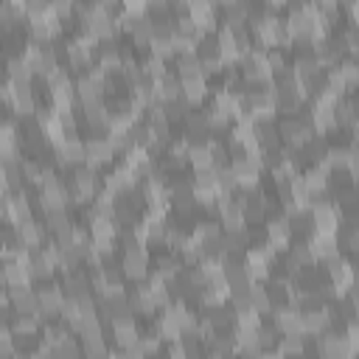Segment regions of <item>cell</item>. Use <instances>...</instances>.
Returning <instances> with one entry per match:
<instances>
[{"instance_id": "obj_1", "label": "cell", "mask_w": 359, "mask_h": 359, "mask_svg": "<svg viewBox=\"0 0 359 359\" xmlns=\"http://www.w3.org/2000/svg\"><path fill=\"white\" fill-rule=\"evenodd\" d=\"M149 272H151V255H149V250L137 247V250L121 252V275H123V280L140 283V280L149 278Z\"/></svg>"}, {"instance_id": "obj_2", "label": "cell", "mask_w": 359, "mask_h": 359, "mask_svg": "<svg viewBox=\"0 0 359 359\" xmlns=\"http://www.w3.org/2000/svg\"><path fill=\"white\" fill-rule=\"evenodd\" d=\"M36 297H39V320H45V323L59 320V311H62V306L67 300L62 286L56 280H48V283H42L36 289Z\"/></svg>"}, {"instance_id": "obj_3", "label": "cell", "mask_w": 359, "mask_h": 359, "mask_svg": "<svg viewBox=\"0 0 359 359\" xmlns=\"http://www.w3.org/2000/svg\"><path fill=\"white\" fill-rule=\"evenodd\" d=\"M115 160V149L109 146V140L101 135V137H87L84 140V165L98 171L101 165H109Z\"/></svg>"}, {"instance_id": "obj_4", "label": "cell", "mask_w": 359, "mask_h": 359, "mask_svg": "<svg viewBox=\"0 0 359 359\" xmlns=\"http://www.w3.org/2000/svg\"><path fill=\"white\" fill-rule=\"evenodd\" d=\"M188 20L196 25L199 34H213L216 25H219V17H216V6L208 3V0H199V3H188Z\"/></svg>"}, {"instance_id": "obj_5", "label": "cell", "mask_w": 359, "mask_h": 359, "mask_svg": "<svg viewBox=\"0 0 359 359\" xmlns=\"http://www.w3.org/2000/svg\"><path fill=\"white\" fill-rule=\"evenodd\" d=\"M62 292H65V297L67 300H79V297H87V294H93V289H90V272L87 269H73V272H67V275H62Z\"/></svg>"}, {"instance_id": "obj_6", "label": "cell", "mask_w": 359, "mask_h": 359, "mask_svg": "<svg viewBox=\"0 0 359 359\" xmlns=\"http://www.w3.org/2000/svg\"><path fill=\"white\" fill-rule=\"evenodd\" d=\"M8 297H11L14 314H28V317L39 320V297L31 286H14V289H8Z\"/></svg>"}, {"instance_id": "obj_7", "label": "cell", "mask_w": 359, "mask_h": 359, "mask_svg": "<svg viewBox=\"0 0 359 359\" xmlns=\"http://www.w3.org/2000/svg\"><path fill=\"white\" fill-rule=\"evenodd\" d=\"M14 230H17V238H20V244H22L25 250H31V252H36V250L45 244V233H48L45 222H36V219H31V222H22V224H17Z\"/></svg>"}, {"instance_id": "obj_8", "label": "cell", "mask_w": 359, "mask_h": 359, "mask_svg": "<svg viewBox=\"0 0 359 359\" xmlns=\"http://www.w3.org/2000/svg\"><path fill=\"white\" fill-rule=\"evenodd\" d=\"M331 328V317L328 309H311V311H300V331L303 337H320Z\"/></svg>"}, {"instance_id": "obj_9", "label": "cell", "mask_w": 359, "mask_h": 359, "mask_svg": "<svg viewBox=\"0 0 359 359\" xmlns=\"http://www.w3.org/2000/svg\"><path fill=\"white\" fill-rule=\"evenodd\" d=\"M109 331H112V339L121 345V348H129L140 339V328H137V317H121L115 323H109Z\"/></svg>"}, {"instance_id": "obj_10", "label": "cell", "mask_w": 359, "mask_h": 359, "mask_svg": "<svg viewBox=\"0 0 359 359\" xmlns=\"http://www.w3.org/2000/svg\"><path fill=\"white\" fill-rule=\"evenodd\" d=\"M180 95L194 107V104H202L208 95H210V84L205 76H194V79H180Z\"/></svg>"}, {"instance_id": "obj_11", "label": "cell", "mask_w": 359, "mask_h": 359, "mask_svg": "<svg viewBox=\"0 0 359 359\" xmlns=\"http://www.w3.org/2000/svg\"><path fill=\"white\" fill-rule=\"evenodd\" d=\"M53 272H56V264L48 261V258L36 250V252L31 255V261H28V275H31V280L48 283V280H53Z\"/></svg>"}, {"instance_id": "obj_12", "label": "cell", "mask_w": 359, "mask_h": 359, "mask_svg": "<svg viewBox=\"0 0 359 359\" xmlns=\"http://www.w3.org/2000/svg\"><path fill=\"white\" fill-rule=\"evenodd\" d=\"M171 70L177 73V79H194V76H202V62L196 53H177Z\"/></svg>"}, {"instance_id": "obj_13", "label": "cell", "mask_w": 359, "mask_h": 359, "mask_svg": "<svg viewBox=\"0 0 359 359\" xmlns=\"http://www.w3.org/2000/svg\"><path fill=\"white\" fill-rule=\"evenodd\" d=\"M188 165L194 168V174L213 168V157H210L208 140H205V143H188Z\"/></svg>"}, {"instance_id": "obj_14", "label": "cell", "mask_w": 359, "mask_h": 359, "mask_svg": "<svg viewBox=\"0 0 359 359\" xmlns=\"http://www.w3.org/2000/svg\"><path fill=\"white\" fill-rule=\"evenodd\" d=\"M247 300H250V309L258 314V317H272V303H269V294H266V286L264 283H252L250 292H247Z\"/></svg>"}, {"instance_id": "obj_15", "label": "cell", "mask_w": 359, "mask_h": 359, "mask_svg": "<svg viewBox=\"0 0 359 359\" xmlns=\"http://www.w3.org/2000/svg\"><path fill=\"white\" fill-rule=\"evenodd\" d=\"M334 241H337L339 252L345 250L348 255H353L356 247H359V230H356V224H339V227L334 230Z\"/></svg>"}, {"instance_id": "obj_16", "label": "cell", "mask_w": 359, "mask_h": 359, "mask_svg": "<svg viewBox=\"0 0 359 359\" xmlns=\"http://www.w3.org/2000/svg\"><path fill=\"white\" fill-rule=\"evenodd\" d=\"M6 73H8V81H20V84H31L34 81V70L22 56L6 59Z\"/></svg>"}, {"instance_id": "obj_17", "label": "cell", "mask_w": 359, "mask_h": 359, "mask_svg": "<svg viewBox=\"0 0 359 359\" xmlns=\"http://www.w3.org/2000/svg\"><path fill=\"white\" fill-rule=\"evenodd\" d=\"M163 107V115H165V121L174 126V123H182L185 121V115L191 112V104L180 95V98H174V101H165V104H160Z\"/></svg>"}, {"instance_id": "obj_18", "label": "cell", "mask_w": 359, "mask_h": 359, "mask_svg": "<svg viewBox=\"0 0 359 359\" xmlns=\"http://www.w3.org/2000/svg\"><path fill=\"white\" fill-rule=\"evenodd\" d=\"M45 227H48V233H65V230H70L73 227V216L67 213V210H50V213H45Z\"/></svg>"}, {"instance_id": "obj_19", "label": "cell", "mask_w": 359, "mask_h": 359, "mask_svg": "<svg viewBox=\"0 0 359 359\" xmlns=\"http://www.w3.org/2000/svg\"><path fill=\"white\" fill-rule=\"evenodd\" d=\"M39 323L42 320H36V317H28V314H14L11 317V337H17V334H39L42 328H39Z\"/></svg>"}, {"instance_id": "obj_20", "label": "cell", "mask_w": 359, "mask_h": 359, "mask_svg": "<svg viewBox=\"0 0 359 359\" xmlns=\"http://www.w3.org/2000/svg\"><path fill=\"white\" fill-rule=\"evenodd\" d=\"M50 356H53V359H81V345L70 337V339L59 342L56 348H50Z\"/></svg>"}, {"instance_id": "obj_21", "label": "cell", "mask_w": 359, "mask_h": 359, "mask_svg": "<svg viewBox=\"0 0 359 359\" xmlns=\"http://www.w3.org/2000/svg\"><path fill=\"white\" fill-rule=\"evenodd\" d=\"M300 266H314V252H311V247H309V241H294L289 250H286Z\"/></svg>"}, {"instance_id": "obj_22", "label": "cell", "mask_w": 359, "mask_h": 359, "mask_svg": "<svg viewBox=\"0 0 359 359\" xmlns=\"http://www.w3.org/2000/svg\"><path fill=\"white\" fill-rule=\"evenodd\" d=\"M17 351H14V342H11V337L8 339H0V359H11Z\"/></svg>"}, {"instance_id": "obj_23", "label": "cell", "mask_w": 359, "mask_h": 359, "mask_svg": "<svg viewBox=\"0 0 359 359\" xmlns=\"http://www.w3.org/2000/svg\"><path fill=\"white\" fill-rule=\"evenodd\" d=\"M11 337V325H8V320H0V339H8Z\"/></svg>"}, {"instance_id": "obj_24", "label": "cell", "mask_w": 359, "mask_h": 359, "mask_svg": "<svg viewBox=\"0 0 359 359\" xmlns=\"http://www.w3.org/2000/svg\"><path fill=\"white\" fill-rule=\"evenodd\" d=\"M258 359H283V356H280L278 351H261V356H258Z\"/></svg>"}, {"instance_id": "obj_25", "label": "cell", "mask_w": 359, "mask_h": 359, "mask_svg": "<svg viewBox=\"0 0 359 359\" xmlns=\"http://www.w3.org/2000/svg\"><path fill=\"white\" fill-rule=\"evenodd\" d=\"M3 222H6V216H3V202H0V227H3Z\"/></svg>"}]
</instances>
